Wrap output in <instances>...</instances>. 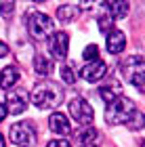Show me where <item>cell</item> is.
I'll return each instance as SVG.
<instances>
[{"mask_svg": "<svg viewBox=\"0 0 145 147\" xmlns=\"http://www.w3.org/2000/svg\"><path fill=\"white\" fill-rule=\"evenodd\" d=\"M30 101L38 109H55L63 101V88L57 82H53V80H42V82H38L34 86Z\"/></svg>", "mask_w": 145, "mask_h": 147, "instance_id": "cell-1", "label": "cell"}, {"mask_svg": "<svg viewBox=\"0 0 145 147\" xmlns=\"http://www.w3.org/2000/svg\"><path fill=\"white\" fill-rule=\"evenodd\" d=\"M135 111H137L135 103L130 101L128 97H120V99H116L114 103L107 105V109H105V122L111 124V126H116V124H126Z\"/></svg>", "mask_w": 145, "mask_h": 147, "instance_id": "cell-2", "label": "cell"}, {"mask_svg": "<svg viewBox=\"0 0 145 147\" xmlns=\"http://www.w3.org/2000/svg\"><path fill=\"white\" fill-rule=\"evenodd\" d=\"M28 30H30V36L36 38V40H44L55 34V23L49 15L44 13H32L28 17Z\"/></svg>", "mask_w": 145, "mask_h": 147, "instance_id": "cell-3", "label": "cell"}, {"mask_svg": "<svg viewBox=\"0 0 145 147\" xmlns=\"http://www.w3.org/2000/svg\"><path fill=\"white\" fill-rule=\"evenodd\" d=\"M9 137H11V141L19 145V147H34L36 145V128H34V124L32 122H17V124H13L11 126V132H9Z\"/></svg>", "mask_w": 145, "mask_h": 147, "instance_id": "cell-4", "label": "cell"}, {"mask_svg": "<svg viewBox=\"0 0 145 147\" xmlns=\"http://www.w3.org/2000/svg\"><path fill=\"white\" fill-rule=\"evenodd\" d=\"M69 113H71V118H74L78 124H84V126L90 124L93 118H95L90 103L86 99H82V97H78V99H74V101L69 103Z\"/></svg>", "mask_w": 145, "mask_h": 147, "instance_id": "cell-5", "label": "cell"}, {"mask_svg": "<svg viewBox=\"0 0 145 147\" xmlns=\"http://www.w3.org/2000/svg\"><path fill=\"white\" fill-rule=\"evenodd\" d=\"M120 69H122L124 80H126V82H133L139 74L145 71V61H143V57H139V55H130V57H126L120 63Z\"/></svg>", "mask_w": 145, "mask_h": 147, "instance_id": "cell-6", "label": "cell"}, {"mask_svg": "<svg viewBox=\"0 0 145 147\" xmlns=\"http://www.w3.org/2000/svg\"><path fill=\"white\" fill-rule=\"evenodd\" d=\"M67 49H69V36L65 32H57L49 38V53L53 55V59H65Z\"/></svg>", "mask_w": 145, "mask_h": 147, "instance_id": "cell-7", "label": "cell"}, {"mask_svg": "<svg viewBox=\"0 0 145 147\" xmlns=\"http://www.w3.org/2000/svg\"><path fill=\"white\" fill-rule=\"evenodd\" d=\"M28 92L25 90H13L9 97H6V111L9 113H13V116H17V113H23L25 111V107H28Z\"/></svg>", "mask_w": 145, "mask_h": 147, "instance_id": "cell-8", "label": "cell"}, {"mask_svg": "<svg viewBox=\"0 0 145 147\" xmlns=\"http://www.w3.org/2000/svg\"><path fill=\"white\" fill-rule=\"evenodd\" d=\"M105 74H107V65H105L101 59L86 63V65L80 69V76L86 80V82H99V80H103Z\"/></svg>", "mask_w": 145, "mask_h": 147, "instance_id": "cell-9", "label": "cell"}, {"mask_svg": "<svg viewBox=\"0 0 145 147\" xmlns=\"http://www.w3.org/2000/svg\"><path fill=\"white\" fill-rule=\"evenodd\" d=\"M49 126H51V130L55 132V135H61V137H65V135H69L71 132V126H69V120L63 116V113H53V116L49 118Z\"/></svg>", "mask_w": 145, "mask_h": 147, "instance_id": "cell-10", "label": "cell"}, {"mask_svg": "<svg viewBox=\"0 0 145 147\" xmlns=\"http://www.w3.org/2000/svg\"><path fill=\"white\" fill-rule=\"evenodd\" d=\"M124 46H126V36H124L120 30L114 28L107 34V51L111 53V55H118V53L124 51Z\"/></svg>", "mask_w": 145, "mask_h": 147, "instance_id": "cell-11", "label": "cell"}, {"mask_svg": "<svg viewBox=\"0 0 145 147\" xmlns=\"http://www.w3.org/2000/svg\"><path fill=\"white\" fill-rule=\"evenodd\" d=\"M99 97H101L107 105L114 103L116 99L122 97V84H120V82H107L105 86H101V88H99Z\"/></svg>", "mask_w": 145, "mask_h": 147, "instance_id": "cell-12", "label": "cell"}, {"mask_svg": "<svg viewBox=\"0 0 145 147\" xmlns=\"http://www.w3.org/2000/svg\"><path fill=\"white\" fill-rule=\"evenodd\" d=\"M17 82H19V69H17V67L9 65V67H4L2 71H0V88L9 90V88H13Z\"/></svg>", "mask_w": 145, "mask_h": 147, "instance_id": "cell-13", "label": "cell"}, {"mask_svg": "<svg viewBox=\"0 0 145 147\" xmlns=\"http://www.w3.org/2000/svg\"><path fill=\"white\" fill-rule=\"evenodd\" d=\"M105 9L109 11L107 15L111 19H122V17H126V13H128V2H107Z\"/></svg>", "mask_w": 145, "mask_h": 147, "instance_id": "cell-14", "label": "cell"}, {"mask_svg": "<svg viewBox=\"0 0 145 147\" xmlns=\"http://www.w3.org/2000/svg\"><path fill=\"white\" fill-rule=\"evenodd\" d=\"M34 69H36V74H40V76H49V74L55 69V63H53L49 57L38 55L36 57V63H34Z\"/></svg>", "mask_w": 145, "mask_h": 147, "instance_id": "cell-15", "label": "cell"}, {"mask_svg": "<svg viewBox=\"0 0 145 147\" xmlns=\"http://www.w3.org/2000/svg\"><path fill=\"white\" fill-rule=\"evenodd\" d=\"M76 13H78V4H61L57 9V19L63 21V23H67L76 17Z\"/></svg>", "mask_w": 145, "mask_h": 147, "instance_id": "cell-16", "label": "cell"}, {"mask_svg": "<svg viewBox=\"0 0 145 147\" xmlns=\"http://www.w3.org/2000/svg\"><path fill=\"white\" fill-rule=\"evenodd\" d=\"M97 128H82L80 132H78V141H80L82 145H90L97 139Z\"/></svg>", "mask_w": 145, "mask_h": 147, "instance_id": "cell-17", "label": "cell"}, {"mask_svg": "<svg viewBox=\"0 0 145 147\" xmlns=\"http://www.w3.org/2000/svg\"><path fill=\"white\" fill-rule=\"evenodd\" d=\"M143 124H145V116H143L139 109H137L133 116H130V120L126 122V126H128L130 130H141V128H143Z\"/></svg>", "mask_w": 145, "mask_h": 147, "instance_id": "cell-18", "label": "cell"}, {"mask_svg": "<svg viewBox=\"0 0 145 147\" xmlns=\"http://www.w3.org/2000/svg\"><path fill=\"white\" fill-rule=\"evenodd\" d=\"M59 71H61V80H63L65 84H74V82H76V76H78V74H76V69L71 67V65L65 63V65H61V69H59Z\"/></svg>", "mask_w": 145, "mask_h": 147, "instance_id": "cell-19", "label": "cell"}, {"mask_svg": "<svg viewBox=\"0 0 145 147\" xmlns=\"http://www.w3.org/2000/svg\"><path fill=\"white\" fill-rule=\"evenodd\" d=\"M97 23H99V30H101L105 36H107L109 32L114 30V19H111L109 15H103V17H99V21H97Z\"/></svg>", "mask_w": 145, "mask_h": 147, "instance_id": "cell-20", "label": "cell"}, {"mask_svg": "<svg viewBox=\"0 0 145 147\" xmlns=\"http://www.w3.org/2000/svg\"><path fill=\"white\" fill-rule=\"evenodd\" d=\"M82 57H84V61H97V59H99V49L95 44H88L86 49H84Z\"/></svg>", "mask_w": 145, "mask_h": 147, "instance_id": "cell-21", "label": "cell"}, {"mask_svg": "<svg viewBox=\"0 0 145 147\" xmlns=\"http://www.w3.org/2000/svg\"><path fill=\"white\" fill-rule=\"evenodd\" d=\"M13 11H15V2H0V13H2L4 19H11Z\"/></svg>", "mask_w": 145, "mask_h": 147, "instance_id": "cell-22", "label": "cell"}, {"mask_svg": "<svg viewBox=\"0 0 145 147\" xmlns=\"http://www.w3.org/2000/svg\"><path fill=\"white\" fill-rule=\"evenodd\" d=\"M130 84H135V86H137V90H141L143 95H145V71H143V74H139V76H137Z\"/></svg>", "mask_w": 145, "mask_h": 147, "instance_id": "cell-23", "label": "cell"}, {"mask_svg": "<svg viewBox=\"0 0 145 147\" xmlns=\"http://www.w3.org/2000/svg\"><path fill=\"white\" fill-rule=\"evenodd\" d=\"M47 147H71L69 141H65V139H55V141H51Z\"/></svg>", "mask_w": 145, "mask_h": 147, "instance_id": "cell-24", "label": "cell"}, {"mask_svg": "<svg viewBox=\"0 0 145 147\" xmlns=\"http://www.w3.org/2000/svg\"><path fill=\"white\" fill-rule=\"evenodd\" d=\"M6 53H9V46H6L4 42H0V57H4Z\"/></svg>", "mask_w": 145, "mask_h": 147, "instance_id": "cell-25", "label": "cell"}, {"mask_svg": "<svg viewBox=\"0 0 145 147\" xmlns=\"http://www.w3.org/2000/svg\"><path fill=\"white\" fill-rule=\"evenodd\" d=\"M6 113H9V111H6V107H4L2 103H0V122H2V120L6 118Z\"/></svg>", "mask_w": 145, "mask_h": 147, "instance_id": "cell-26", "label": "cell"}, {"mask_svg": "<svg viewBox=\"0 0 145 147\" xmlns=\"http://www.w3.org/2000/svg\"><path fill=\"white\" fill-rule=\"evenodd\" d=\"M0 147H4V135L0 132Z\"/></svg>", "mask_w": 145, "mask_h": 147, "instance_id": "cell-27", "label": "cell"}, {"mask_svg": "<svg viewBox=\"0 0 145 147\" xmlns=\"http://www.w3.org/2000/svg\"><path fill=\"white\" fill-rule=\"evenodd\" d=\"M84 147H95V145H84Z\"/></svg>", "mask_w": 145, "mask_h": 147, "instance_id": "cell-28", "label": "cell"}, {"mask_svg": "<svg viewBox=\"0 0 145 147\" xmlns=\"http://www.w3.org/2000/svg\"><path fill=\"white\" fill-rule=\"evenodd\" d=\"M141 147H145V141H143V143H141Z\"/></svg>", "mask_w": 145, "mask_h": 147, "instance_id": "cell-29", "label": "cell"}]
</instances>
